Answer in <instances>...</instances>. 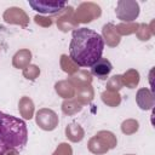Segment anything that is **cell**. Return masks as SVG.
I'll return each mask as SVG.
<instances>
[{"label": "cell", "instance_id": "obj_1", "mask_svg": "<svg viewBox=\"0 0 155 155\" xmlns=\"http://www.w3.org/2000/svg\"><path fill=\"white\" fill-rule=\"evenodd\" d=\"M104 51V40L101 34L90 28H79L73 30L69 45V56L79 67L91 68L102 58Z\"/></svg>", "mask_w": 155, "mask_h": 155}, {"label": "cell", "instance_id": "obj_2", "mask_svg": "<svg viewBox=\"0 0 155 155\" xmlns=\"http://www.w3.org/2000/svg\"><path fill=\"white\" fill-rule=\"evenodd\" d=\"M28 140L24 120L0 111V155L7 150H21Z\"/></svg>", "mask_w": 155, "mask_h": 155}, {"label": "cell", "instance_id": "obj_3", "mask_svg": "<svg viewBox=\"0 0 155 155\" xmlns=\"http://www.w3.org/2000/svg\"><path fill=\"white\" fill-rule=\"evenodd\" d=\"M29 6L33 7L34 11L39 13H57L64 6V1H48V0H38V1H28Z\"/></svg>", "mask_w": 155, "mask_h": 155}, {"label": "cell", "instance_id": "obj_4", "mask_svg": "<svg viewBox=\"0 0 155 155\" xmlns=\"http://www.w3.org/2000/svg\"><path fill=\"white\" fill-rule=\"evenodd\" d=\"M111 70H113V65L110 61L103 57L91 67V74L99 79H105L110 74Z\"/></svg>", "mask_w": 155, "mask_h": 155}]
</instances>
